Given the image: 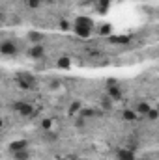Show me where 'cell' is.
Here are the masks:
<instances>
[{
  "mask_svg": "<svg viewBox=\"0 0 159 160\" xmlns=\"http://www.w3.org/2000/svg\"><path fill=\"white\" fill-rule=\"evenodd\" d=\"M28 158H30L28 149H23V151H15L13 153V160H28Z\"/></svg>",
  "mask_w": 159,
  "mask_h": 160,
  "instance_id": "14",
  "label": "cell"
},
{
  "mask_svg": "<svg viewBox=\"0 0 159 160\" xmlns=\"http://www.w3.org/2000/svg\"><path fill=\"white\" fill-rule=\"evenodd\" d=\"M137 160H144V158H137Z\"/></svg>",
  "mask_w": 159,
  "mask_h": 160,
  "instance_id": "27",
  "label": "cell"
},
{
  "mask_svg": "<svg viewBox=\"0 0 159 160\" xmlns=\"http://www.w3.org/2000/svg\"><path fill=\"white\" fill-rule=\"evenodd\" d=\"M17 86L21 88V89H30V88H34V84H36V80L34 77H30V75H21V77H17Z\"/></svg>",
  "mask_w": 159,
  "mask_h": 160,
  "instance_id": "3",
  "label": "cell"
},
{
  "mask_svg": "<svg viewBox=\"0 0 159 160\" xmlns=\"http://www.w3.org/2000/svg\"><path fill=\"white\" fill-rule=\"evenodd\" d=\"M112 86H118L116 78H107V88H112Z\"/></svg>",
  "mask_w": 159,
  "mask_h": 160,
  "instance_id": "24",
  "label": "cell"
},
{
  "mask_svg": "<svg viewBox=\"0 0 159 160\" xmlns=\"http://www.w3.org/2000/svg\"><path fill=\"white\" fill-rule=\"evenodd\" d=\"M60 160H79V158H60Z\"/></svg>",
  "mask_w": 159,
  "mask_h": 160,
  "instance_id": "25",
  "label": "cell"
},
{
  "mask_svg": "<svg viewBox=\"0 0 159 160\" xmlns=\"http://www.w3.org/2000/svg\"><path fill=\"white\" fill-rule=\"evenodd\" d=\"M13 110H15L17 114H21V116H25V118L32 116V112H34L32 104H28V102H23V101H17V102H13Z\"/></svg>",
  "mask_w": 159,
  "mask_h": 160,
  "instance_id": "1",
  "label": "cell"
},
{
  "mask_svg": "<svg viewBox=\"0 0 159 160\" xmlns=\"http://www.w3.org/2000/svg\"><path fill=\"white\" fill-rule=\"evenodd\" d=\"M135 110H137L139 116H148V112L152 110V106H150L148 102H139V104L135 106Z\"/></svg>",
  "mask_w": 159,
  "mask_h": 160,
  "instance_id": "12",
  "label": "cell"
},
{
  "mask_svg": "<svg viewBox=\"0 0 159 160\" xmlns=\"http://www.w3.org/2000/svg\"><path fill=\"white\" fill-rule=\"evenodd\" d=\"M28 56L32 58V60H41L43 56H45V47L43 45H32L30 48H28Z\"/></svg>",
  "mask_w": 159,
  "mask_h": 160,
  "instance_id": "4",
  "label": "cell"
},
{
  "mask_svg": "<svg viewBox=\"0 0 159 160\" xmlns=\"http://www.w3.org/2000/svg\"><path fill=\"white\" fill-rule=\"evenodd\" d=\"M97 6H99V13H105L109 9V6H111V0H99Z\"/></svg>",
  "mask_w": 159,
  "mask_h": 160,
  "instance_id": "18",
  "label": "cell"
},
{
  "mask_svg": "<svg viewBox=\"0 0 159 160\" xmlns=\"http://www.w3.org/2000/svg\"><path fill=\"white\" fill-rule=\"evenodd\" d=\"M73 26H82V28H94V21L90 19V17H84V15H80L75 19V24Z\"/></svg>",
  "mask_w": 159,
  "mask_h": 160,
  "instance_id": "6",
  "label": "cell"
},
{
  "mask_svg": "<svg viewBox=\"0 0 159 160\" xmlns=\"http://www.w3.org/2000/svg\"><path fill=\"white\" fill-rule=\"evenodd\" d=\"M60 28H62V30H69V22H68L66 19H62V21H60Z\"/></svg>",
  "mask_w": 159,
  "mask_h": 160,
  "instance_id": "23",
  "label": "cell"
},
{
  "mask_svg": "<svg viewBox=\"0 0 159 160\" xmlns=\"http://www.w3.org/2000/svg\"><path fill=\"white\" fill-rule=\"evenodd\" d=\"M51 127H52V121L51 119H43L41 121V128H43V130H49Z\"/></svg>",
  "mask_w": 159,
  "mask_h": 160,
  "instance_id": "22",
  "label": "cell"
},
{
  "mask_svg": "<svg viewBox=\"0 0 159 160\" xmlns=\"http://www.w3.org/2000/svg\"><path fill=\"white\" fill-rule=\"evenodd\" d=\"M112 102H114V101H112L109 95H105V97L101 99V106H103L105 110H111V108H112Z\"/></svg>",
  "mask_w": 159,
  "mask_h": 160,
  "instance_id": "16",
  "label": "cell"
},
{
  "mask_svg": "<svg viewBox=\"0 0 159 160\" xmlns=\"http://www.w3.org/2000/svg\"><path fill=\"white\" fill-rule=\"evenodd\" d=\"M25 4H26V8H30V9H38L41 6V0H25Z\"/></svg>",
  "mask_w": 159,
  "mask_h": 160,
  "instance_id": "19",
  "label": "cell"
},
{
  "mask_svg": "<svg viewBox=\"0 0 159 160\" xmlns=\"http://www.w3.org/2000/svg\"><path fill=\"white\" fill-rule=\"evenodd\" d=\"M139 118V114H137V110H131V108H125L123 112H122V119L127 121V123H133V121Z\"/></svg>",
  "mask_w": 159,
  "mask_h": 160,
  "instance_id": "8",
  "label": "cell"
},
{
  "mask_svg": "<svg viewBox=\"0 0 159 160\" xmlns=\"http://www.w3.org/2000/svg\"><path fill=\"white\" fill-rule=\"evenodd\" d=\"M0 52L4 54V56H13V54H17V45H15V41H2V45H0Z\"/></svg>",
  "mask_w": 159,
  "mask_h": 160,
  "instance_id": "2",
  "label": "cell"
},
{
  "mask_svg": "<svg viewBox=\"0 0 159 160\" xmlns=\"http://www.w3.org/2000/svg\"><path fill=\"white\" fill-rule=\"evenodd\" d=\"M43 34L41 32H36V30H32V32H28V41L32 43V45H40L41 41H43Z\"/></svg>",
  "mask_w": 159,
  "mask_h": 160,
  "instance_id": "11",
  "label": "cell"
},
{
  "mask_svg": "<svg viewBox=\"0 0 159 160\" xmlns=\"http://www.w3.org/2000/svg\"><path fill=\"white\" fill-rule=\"evenodd\" d=\"M73 32L79 36L80 39H88L92 36V28H82V26H73Z\"/></svg>",
  "mask_w": 159,
  "mask_h": 160,
  "instance_id": "10",
  "label": "cell"
},
{
  "mask_svg": "<svg viewBox=\"0 0 159 160\" xmlns=\"http://www.w3.org/2000/svg\"><path fill=\"white\" fill-rule=\"evenodd\" d=\"M109 39L112 41V43H118V45H125V43L131 41V38L129 36H120V38H109Z\"/></svg>",
  "mask_w": 159,
  "mask_h": 160,
  "instance_id": "17",
  "label": "cell"
},
{
  "mask_svg": "<svg viewBox=\"0 0 159 160\" xmlns=\"http://www.w3.org/2000/svg\"><path fill=\"white\" fill-rule=\"evenodd\" d=\"M146 118H148L150 121H156V119L159 118V110H156V108H152V110L148 112V116H146Z\"/></svg>",
  "mask_w": 159,
  "mask_h": 160,
  "instance_id": "20",
  "label": "cell"
},
{
  "mask_svg": "<svg viewBox=\"0 0 159 160\" xmlns=\"http://www.w3.org/2000/svg\"><path fill=\"white\" fill-rule=\"evenodd\" d=\"M45 2H52V0H45Z\"/></svg>",
  "mask_w": 159,
  "mask_h": 160,
  "instance_id": "26",
  "label": "cell"
},
{
  "mask_svg": "<svg viewBox=\"0 0 159 160\" xmlns=\"http://www.w3.org/2000/svg\"><path fill=\"white\" fill-rule=\"evenodd\" d=\"M107 95L112 99V101H120L122 99V89H120V86H112V88H107Z\"/></svg>",
  "mask_w": 159,
  "mask_h": 160,
  "instance_id": "9",
  "label": "cell"
},
{
  "mask_svg": "<svg viewBox=\"0 0 159 160\" xmlns=\"http://www.w3.org/2000/svg\"><path fill=\"white\" fill-rule=\"evenodd\" d=\"M80 110H82V104H80L79 101H75V102H71V104H69V114H71V116L80 114Z\"/></svg>",
  "mask_w": 159,
  "mask_h": 160,
  "instance_id": "15",
  "label": "cell"
},
{
  "mask_svg": "<svg viewBox=\"0 0 159 160\" xmlns=\"http://www.w3.org/2000/svg\"><path fill=\"white\" fill-rule=\"evenodd\" d=\"M56 67H58V69H69V67H71V60L66 58V56H62V58L56 60Z\"/></svg>",
  "mask_w": 159,
  "mask_h": 160,
  "instance_id": "13",
  "label": "cell"
},
{
  "mask_svg": "<svg viewBox=\"0 0 159 160\" xmlns=\"http://www.w3.org/2000/svg\"><path fill=\"white\" fill-rule=\"evenodd\" d=\"M101 36H111V32H112V28H111V24H105V26H101Z\"/></svg>",
  "mask_w": 159,
  "mask_h": 160,
  "instance_id": "21",
  "label": "cell"
},
{
  "mask_svg": "<svg viewBox=\"0 0 159 160\" xmlns=\"http://www.w3.org/2000/svg\"><path fill=\"white\" fill-rule=\"evenodd\" d=\"M9 149H11V153H15V151H23V149H28V142H26V140H15V142L9 143Z\"/></svg>",
  "mask_w": 159,
  "mask_h": 160,
  "instance_id": "7",
  "label": "cell"
},
{
  "mask_svg": "<svg viewBox=\"0 0 159 160\" xmlns=\"http://www.w3.org/2000/svg\"><path fill=\"white\" fill-rule=\"evenodd\" d=\"M116 157H118V160H137L133 149H118Z\"/></svg>",
  "mask_w": 159,
  "mask_h": 160,
  "instance_id": "5",
  "label": "cell"
}]
</instances>
